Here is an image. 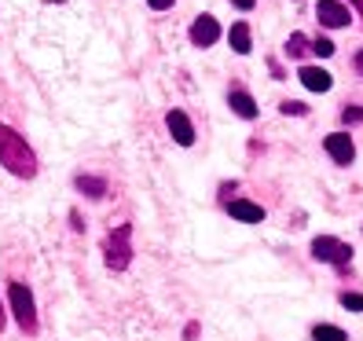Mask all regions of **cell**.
Here are the masks:
<instances>
[{
    "instance_id": "cell-1",
    "label": "cell",
    "mask_w": 363,
    "mask_h": 341,
    "mask_svg": "<svg viewBox=\"0 0 363 341\" xmlns=\"http://www.w3.org/2000/svg\"><path fill=\"white\" fill-rule=\"evenodd\" d=\"M0 165H4L8 173L23 177V180L37 177V155L30 151V143L18 136L11 125H0Z\"/></svg>"
},
{
    "instance_id": "cell-2",
    "label": "cell",
    "mask_w": 363,
    "mask_h": 341,
    "mask_svg": "<svg viewBox=\"0 0 363 341\" xmlns=\"http://www.w3.org/2000/svg\"><path fill=\"white\" fill-rule=\"evenodd\" d=\"M106 268L111 272H125L133 264V224H118L111 235H106Z\"/></svg>"
},
{
    "instance_id": "cell-3",
    "label": "cell",
    "mask_w": 363,
    "mask_h": 341,
    "mask_svg": "<svg viewBox=\"0 0 363 341\" xmlns=\"http://www.w3.org/2000/svg\"><path fill=\"white\" fill-rule=\"evenodd\" d=\"M8 297H11L15 323L23 327L26 334H37V305H33V294H30V286H23V283H11V286H8Z\"/></svg>"
},
{
    "instance_id": "cell-4",
    "label": "cell",
    "mask_w": 363,
    "mask_h": 341,
    "mask_svg": "<svg viewBox=\"0 0 363 341\" xmlns=\"http://www.w3.org/2000/svg\"><path fill=\"white\" fill-rule=\"evenodd\" d=\"M312 257L327 261V264H337V268H349L352 246L341 242V239H330V235H319V239H312Z\"/></svg>"
},
{
    "instance_id": "cell-5",
    "label": "cell",
    "mask_w": 363,
    "mask_h": 341,
    "mask_svg": "<svg viewBox=\"0 0 363 341\" xmlns=\"http://www.w3.org/2000/svg\"><path fill=\"white\" fill-rule=\"evenodd\" d=\"M220 40V23L213 15H199L195 23H191V45L195 48H209Z\"/></svg>"
},
{
    "instance_id": "cell-6",
    "label": "cell",
    "mask_w": 363,
    "mask_h": 341,
    "mask_svg": "<svg viewBox=\"0 0 363 341\" xmlns=\"http://www.w3.org/2000/svg\"><path fill=\"white\" fill-rule=\"evenodd\" d=\"M165 125H169V133H173V140L180 147H191L195 143V125H191V118L184 111H169L165 114Z\"/></svg>"
},
{
    "instance_id": "cell-7",
    "label": "cell",
    "mask_w": 363,
    "mask_h": 341,
    "mask_svg": "<svg viewBox=\"0 0 363 341\" xmlns=\"http://www.w3.org/2000/svg\"><path fill=\"white\" fill-rule=\"evenodd\" d=\"M323 147H327V155L337 162V165H349L352 158H356V147H352V136H345V133H330L327 140H323Z\"/></svg>"
},
{
    "instance_id": "cell-8",
    "label": "cell",
    "mask_w": 363,
    "mask_h": 341,
    "mask_svg": "<svg viewBox=\"0 0 363 341\" xmlns=\"http://www.w3.org/2000/svg\"><path fill=\"white\" fill-rule=\"evenodd\" d=\"M315 15H319V23H323V26H349V18H352L341 0H319Z\"/></svg>"
},
{
    "instance_id": "cell-9",
    "label": "cell",
    "mask_w": 363,
    "mask_h": 341,
    "mask_svg": "<svg viewBox=\"0 0 363 341\" xmlns=\"http://www.w3.org/2000/svg\"><path fill=\"white\" fill-rule=\"evenodd\" d=\"M228 213L235 220H242V224H261L264 220V209L257 202H250V199H231L228 202Z\"/></svg>"
},
{
    "instance_id": "cell-10",
    "label": "cell",
    "mask_w": 363,
    "mask_h": 341,
    "mask_svg": "<svg viewBox=\"0 0 363 341\" xmlns=\"http://www.w3.org/2000/svg\"><path fill=\"white\" fill-rule=\"evenodd\" d=\"M301 84L308 92H330V84H334V77L327 74V70H319V67H301Z\"/></svg>"
},
{
    "instance_id": "cell-11",
    "label": "cell",
    "mask_w": 363,
    "mask_h": 341,
    "mask_svg": "<svg viewBox=\"0 0 363 341\" xmlns=\"http://www.w3.org/2000/svg\"><path fill=\"white\" fill-rule=\"evenodd\" d=\"M228 106H231V111L239 114L242 121H253V118H257V103H253V96H250V92H242V89L228 92Z\"/></svg>"
},
{
    "instance_id": "cell-12",
    "label": "cell",
    "mask_w": 363,
    "mask_h": 341,
    "mask_svg": "<svg viewBox=\"0 0 363 341\" xmlns=\"http://www.w3.org/2000/svg\"><path fill=\"white\" fill-rule=\"evenodd\" d=\"M74 187L81 191V195H89V199H103L106 195V180L103 177H74Z\"/></svg>"
},
{
    "instance_id": "cell-13",
    "label": "cell",
    "mask_w": 363,
    "mask_h": 341,
    "mask_svg": "<svg viewBox=\"0 0 363 341\" xmlns=\"http://www.w3.org/2000/svg\"><path fill=\"white\" fill-rule=\"evenodd\" d=\"M228 40H231V48L239 52V55H250V48H253V45H250V26H246V23H235L231 33H228Z\"/></svg>"
},
{
    "instance_id": "cell-14",
    "label": "cell",
    "mask_w": 363,
    "mask_h": 341,
    "mask_svg": "<svg viewBox=\"0 0 363 341\" xmlns=\"http://www.w3.org/2000/svg\"><path fill=\"white\" fill-rule=\"evenodd\" d=\"M312 341H349V334L334 327V323H315L312 327Z\"/></svg>"
},
{
    "instance_id": "cell-15",
    "label": "cell",
    "mask_w": 363,
    "mask_h": 341,
    "mask_svg": "<svg viewBox=\"0 0 363 341\" xmlns=\"http://www.w3.org/2000/svg\"><path fill=\"white\" fill-rule=\"evenodd\" d=\"M305 52H308V37H305V33H290V40H286V55L301 59Z\"/></svg>"
},
{
    "instance_id": "cell-16",
    "label": "cell",
    "mask_w": 363,
    "mask_h": 341,
    "mask_svg": "<svg viewBox=\"0 0 363 341\" xmlns=\"http://www.w3.org/2000/svg\"><path fill=\"white\" fill-rule=\"evenodd\" d=\"M279 111H283V114H294V118H301V114H308V106H305V103H297V99H286Z\"/></svg>"
},
{
    "instance_id": "cell-17",
    "label": "cell",
    "mask_w": 363,
    "mask_h": 341,
    "mask_svg": "<svg viewBox=\"0 0 363 341\" xmlns=\"http://www.w3.org/2000/svg\"><path fill=\"white\" fill-rule=\"evenodd\" d=\"M312 52L327 59V55H334V45H330V40H327V37H315V40H312Z\"/></svg>"
},
{
    "instance_id": "cell-18",
    "label": "cell",
    "mask_w": 363,
    "mask_h": 341,
    "mask_svg": "<svg viewBox=\"0 0 363 341\" xmlns=\"http://www.w3.org/2000/svg\"><path fill=\"white\" fill-rule=\"evenodd\" d=\"M341 305L352 312H363V294H341Z\"/></svg>"
},
{
    "instance_id": "cell-19",
    "label": "cell",
    "mask_w": 363,
    "mask_h": 341,
    "mask_svg": "<svg viewBox=\"0 0 363 341\" xmlns=\"http://www.w3.org/2000/svg\"><path fill=\"white\" fill-rule=\"evenodd\" d=\"M341 118H345V121H363V106H345Z\"/></svg>"
},
{
    "instance_id": "cell-20",
    "label": "cell",
    "mask_w": 363,
    "mask_h": 341,
    "mask_svg": "<svg viewBox=\"0 0 363 341\" xmlns=\"http://www.w3.org/2000/svg\"><path fill=\"white\" fill-rule=\"evenodd\" d=\"M147 4H151L155 11H165V8H173V4H177V0H147Z\"/></svg>"
},
{
    "instance_id": "cell-21",
    "label": "cell",
    "mask_w": 363,
    "mask_h": 341,
    "mask_svg": "<svg viewBox=\"0 0 363 341\" xmlns=\"http://www.w3.org/2000/svg\"><path fill=\"white\" fill-rule=\"evenodd\" d=\"M184 337L195 341V337H199V323H187V327H184Z\"/></svg>"
},
{
    "instance_id": "cell-22",
    "label": "cell",
    "mask_w": 363,
    "mask_h": 341,
    "mask_svg": "<svg viewBox=\"0 0 363 341\" xmlns=\"http://www.w3.org/2000/svg\"><path fill=\"white\" fill-rule=\"evenodd\" d=\"M70 228H74V231H84V224H81V213H77V209L70 213Z\"/></svg>"
},
{
    "instance_id": "cell-23",
    "label": "cell",
    "mask_w": 363,
    "mask_h": 341,
    "mask_svg": "<svg viewBox=\"0 0 363 341\" xmlns=\"http://www.w3.org/2000/svg\"><path fill=\"white\" fill-rule=\"evenodd\" d=\"M231 4H235V8H242V11H250L253 4H257V0H231Z\"/></svg>"
},
{
    "instance_id": "cell-24",
    "label": "cell",
    "mask_w": 363,
    "mask_h": 341,
    "mask_svg": "<svg viewBox=\"0 0 363 341\" xmlns=\"http://www.w3.org/2000/svg\"><path fill=\"white\" fill-rule=\"evenodd\" d=\"M356 70H359V74H363V52H359V55H356Z\"/></svg>"
},
{
    "instance_id": "cell-25",
    "label": "cell",
    "mask_w": 363,
    "mask_h": 341,
    "mask_svg": "<svg viewBox=\"0 0 363 341\" xmlns=\"http://www.w3.org/2000/svg\"><path fill=\"white\" fill-rule=\"evenodd\" d=\"M0 330H4V305H0Z\"/></svg>"
},
{
    "instance_id": "cell-26",
    "label": "cell",
    "mask_w": 363,
    "mask_h": 341,
    "mask_svg": "<svg viewBox=\"0 0 363 341\" xmlns=\"http://www.w3.org/2000/svg\"><path fill=\"white\" fill-rule=\"evenodd\" d=\"M352 4H356V11H359V15H363V0H352Z\"/></svg>"
},
{
    "instance_id": "cell-27",
    "label": "cell",
    "mask_w": 363,
    "mask_h": 341,
    "mask_svg": "<svg viewBox=\"0 0 363 341\" xmlns=\"http://www.w3.org/2000/svg\"><path fill=\"white\" fill-rule=\"evenodd\" d=\"M55 4H62V0H55Z\"/></svg>"
}]
</instances>
